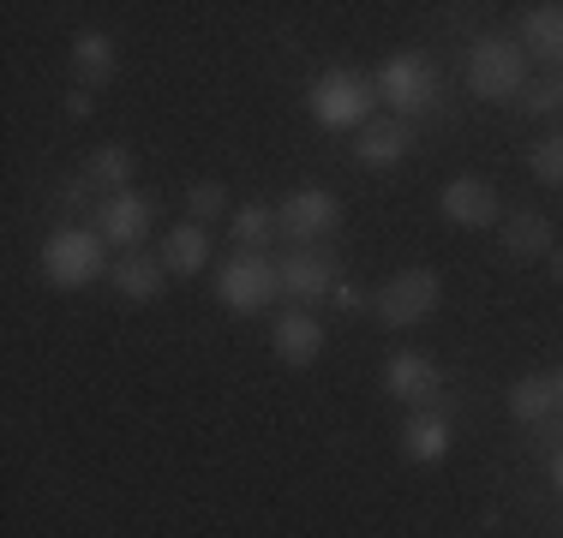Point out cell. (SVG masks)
Returning a JSON list of instances; mask_svg holds the SVG:
<instances>
[{"label":"cell","mask_w":563,"mask_h":538,"mask_svg":"<svg viewBox=\"0 0 563 538\" xmlns=\"http://www.w3.org/2000/svg\"><path fill=\"white\" fill-rule=\"evenodd\" d=\"M467 90L486 102H509L528 90V54H521L516 36H479L467 48Z\"/></svg>","instance_id":"1"},{"label":"cell","mask_w":563,"mask_h":538,"mask_svg":"<svg viewBox=\"0 0 563 538\" xmlns=\"http://www.w3.org/2000/svg\"><path fill=\"white\" fill-rule=\"evenodd\" d=\"M438 293H444L438 269L408 264V269H396V276L372 293V312H378L384 329H413V323H426V317L438 312Z\"/></svg>","instance_id":"2"},{"label":"cell","mask_w":563,"mask_h":538,"mask_svg":"<svg viewBox=\"0 0 563 538\" xmlns=\"http://www.w3.org/2000/svg\"><path fill=\"white\" fill-rule=\"evenodd\" d=\"M372 97H378V85H366L360 72H347V66H336V72H324L312 85V120L324 132H347V126H372Z\"/></svg>","instance_id":"3"},{"label":"cell","mask_w":563,"mask_h":538,"mask_svg":"<svg viewBox=\"0 0 563 538\" xmlns=\"http://www.w3.org/2000/svg\"><path fill=\"white\" fill-rule=\"evenodd\" d=\"M102 269H109L102 264V234H90V227H60V234H48L43 276L55 281V288H90Z\"/></svg>","instance_id":"4"},{"label":"cell","mask_w":563,"mask_h":538,"mask_svg":"<svg viewBox=\"0 0 563 538\" xmlns=\"http://www.w3.org/2000/svg\"><path fill=\"white\" fill-rule=\"evenodd\" d=\"M276 288H282V276H276V264L264 258V251H240V258H228L222 276H217V300L240 317L264 312V305L276 300Z\"/></svg>","instance_id":"5"},{"label":"cell","mask_w":563,"mask_h":538,"mask_svg":"<svg viewBox=\"0 0 563 538\" xmlns=\"http://www.w3.org/2000/svg\"><path fill=\"white\" fill-rule=\"evenodd\" d=\"M336 215H342V204L324 192V186H300V192H288V198L276 204V227L306 251L312 239H324L330 227H336Z\"/></svg>","instance_id":"6"},{"label":"cell","mask_w":563,"mask_h":538,"mask_svg":"<svg viewBox=\"0 0 563 538\" xmlns=\"http://www.w3.org/2000/svg\"><path fill=\"white\" fill-rule=\"evenodd\" d=\"M378 97L390 108H401V120L426 114L438 97V78H432V66H426V54H390L384 72H378Z\"/></svg>","instance_id":"7"},{"label":"cell","mask_w":563,"mask_h":538,"mask_svg":"<svg viewBox=\"0 0 563 538\" xmlns=\"http://www.w3.org/2000/svg\"><path fill=\"white\" fill-rule=\"evenodd\" d=\"M438 204H444V222H455V227H492V222H504L498 192H492V180H479V173H455Z\"/></svg>","instance_id":"8"},{"label":"cell","mask_w":563,"mask_h":538,"mask_svg":"<svg viewBox=\"0 0 563 538\" xmlns=\"http://www.w3.org/2000/svg\"><path fill=\"white\" fill-rule=\"evenodd\" d=\"M97 234H102V246H120L132 258V251L144 246V234H151V198L144 192H114L109 204H102Z\"/></svg>","instance_id":"9"},{"label":"cell","mask_w":563,"mask_h":538,"mask_svg":"<svg viewBox=\"0 0 563 538\" xmlns=\"http://www.w3.org/2000/svg\"><path fill=\"white\" fill-rule=\"evenodd\" d=\"M282 276V293L288 300H324V293H336V264L324 258V251H288V258L276 264Z\"/></svg>","instance_id":"10"},{"label":"cell","mask_w":563,"mask_h":538,"mask_svg":"<svg viewBox=\"0 0 563 538\" xmlns=\"http://www.w3.org/2000/svg\"><path fill=\"white\" fill-rule=\"evenodd\" d=\"M271 347L282 366H312L318 354H324V323L312 312H282L276 329H271Z\"/></svg>","instance_id":"11"},{"label":"cell","mask_w":563,"mask_h":538,"mask_svg":"<svg viewBox=\"0 0 563 538\" xmlns=\"http://www.w3.org/2000/svg\"><path fill=\"white\" fill-rule=\"evenodd\" d=\"M384 389L401 401V407H432L438 395V366L420 354H396L390 366H384Z\"/></svg>","instance_id":"12"},{"label":"cell","mask_w":563,"mask_h":538,"mask_svg":"<svg viewBox=\"0 0 563 538\" xmlns=\"http://www.w3.org/2000/svg\"><path fill=\"white\" fill-rule=\"evenodd\" d=\"M504 251L516 264H533V258H552L558 251V227H552V215H540V210H516L504 222Z\"/></svg>","instance_id":"13"},{"label":"cell","mask_w":563,"mask_h":538,"mask_svg":"<svg viewBox=\"0 0 563 538\" xmlns=\"http://www.w3.org/2000/svg\"><path fill=\"white\" fill-rule=\"evenodd\" d=\"M401 455H408L413 467H432L450 455V419L432 407H413V419L401 425Z\"/></svg>","instance_id":"14"},{"label":"cell","mask_w":563,"mask_h":538,"mask_svg":"<svg viewBox=\"0 0 563 538\" xmlns=\"http://www.w3.org/2000/svg\"><path fill=\"white\" fill-rule=\"evenodd\" d=\"M521 43L540 54L552 72H563V0H540V7H528V19H521Z\"/></svg>","instance_id":"15"},{"label":"cell","mask_w":563,"mask_h":538,"mask_svg":"<svg viewBox=\"0 0 563 538\" xmlns=\"http://www.w3.org/2000/svg\"><path fill=\"white\" fill-rule=\"evenodd\" d=\"M408 144H413V126L408 120H372V126H360V161L366 168H396L401 156H408Z\"/></svg>","instance_id":"16"},{"label":"cell","mask_w":563,"mask_h":538,"mask_svg":"<svg viewBox=\"0 0 563 538\" xmlns=\"http://www.w3.org/2000/svg\"><path fill=\"white\" fill-rule=\"evenodd\" d=\"M132 168H139V156L126 150V144H102V150L85 156V186L90 192H132Z\"/></svg>","instance_id":"17"},{"label":"cell","mask_w":563,"mask_h":538,"mask_svg":"<svg viewBox=\"0 0 563 538\" xmlns=\"http://www.w3.org/2000/svg\"><path fill=\"white\" fill-rule=\"evenodd\" d=\"M73 78H78V90L109 85L114 78V43L102 31H78L73 36Z\"/></svg>","instance_id":"18"},{"label":"cell","mask_w":563,"mask_h":538,"mask_svg":"<svg viewBox=\"0 0 563 538\" xmlns=\"http://www.w3.org/2000/svg\"><path fill=\"white\" fill-rule=\"evenodd\" d=\"M205 264H210V234L198 222H180L163 239V269H174V276H198Z\"/></svg>","instance_id":"19"},{"label":"cell","mask_w":563,"mask_h":538,"mask_svg":"<svg viewBox=\"0 0 563 538\" xmlns=\"http://www.w3.org/2000/svg\"><path fill=\"white\" fill-rule=\"evenodd\" d=\"M163 276L168 269L156 258H139V251L114 264V288H120V300H132V305H151L156 293H163Z\"/></svg>","instance_id":"20"},{"label":"cell","mask_w":563,"mask_h":538,"mask_svg":"<svg viewBox=\"0 0 563 538\" xmlns=\"http://www.w3.org/2000/svg\"><path fill=\"white\" fill-rule=\"evenodd\" d=\"M552 407H558V395H552V377H521V383L509 389V413H516L521 425H540Z\"/></svg>","instance_id":"21"},{"label":"cell","mask_w":563,"mask_h":538,"mask_svg":"<svg viewBox=\"0 0 563 538\" xmlns=\"http://www.w3.org/2000/svg\"><path fill=\"white\" fill-rule=\"evenodd\" d=\"M234 246L240 251H264L276 239V210H264V204H246V210H234Z\"/></svg>","instance_id":"22"},{"label":"cell","mask_w":563,"mask_h":538,"mask_svg":"<svg viewBox=\"0 0 563 538\" xmlns=\"http://www.w3.org/2000/svg\"><path fill=\"white\" fill-rule=\"evenodd\" d=\"M528 168L540 186H552V192H563V132H545L540 144L528 150Z\"/></svg>","instance_id":"23"},{"label":"cell","mask_w":563,"mask_h":538,"mask_svg":"<svg viewBox=\"0 0 563 538\" xmlns=\"http://www.w3.org/2000/svg\"><path fill=\"white\" fill-rule=\"evenodd\" d=\"M186 210H192V222H217V215H228V186L222 180H192L186 186Z\"/></svg>","instance_id":"24"},{"label":"cell","mask_w":563,"mask_h":538,"mask_svg":"<svg viewBox=\"0 0 563 538\" xmlns=\"http://www.w3.org/2000/svg\"><path fill=\"white\" fill-rule=\"evenodd\" d=\"M563 108V72H552V78H540V85H528L521 90V114H558Z\"/></svg>","instance_id":"25"},{"label":"cell","mask_w":563,"mask_h":538,"mask_svg":"<svg viewBox=\"0 0 563 538\" xmlns=\"http://www.w3.org/2000/svg\"><path fill=\"white\" fill-rule=\"evenodd\" d=\"M66 114H73V120H90V90H73V97H66Z\"/></svg>","instance_id":"26"},{"label":"cell","mask_w":563,"mask_h":538,"mask_svg":"<svg viewBox=\"0 0 563 538\" xmlns=\"http://www.w3.org/2000/svg\"><path fill=\"white\" fill-rule=\"evenodd\" d=\"M545 269H552V281H558V288H563V246L552 251V258H545Z\"/></svg>","instance_id":"27"},{"label":"cell","mask_w":563,"mask_h":538,"mask_svg":"<svg viewBox=\"0 0 563 538\" xmlns=\"http://www.w3.org/2000/svg\"><path fill=\"white\" fill-rule=\"evenodd\" d=\"M552 484H558V491H563V449L552 455Z\"/></svg>","instance_id":"28"},{"label":"cell","mask_w":563,"mask_h":538,"mask_svg":"<svg viewBox=\"0 0 563 538\" xmlns=\"http://www.w3.org/2000/svg\"><path fill=\"white\" fill-rule=\"evenodd\" d=\"M552 395H558V407H563V366L552 371Z\"/></svg>","instance_id":"29"}]
</instances>
